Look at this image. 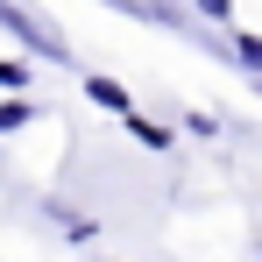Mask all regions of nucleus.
I'll return each instance as SVG.
<instances>
[{
	"mask_svg": "<svg viewBox=\"0 0 262 262\" xmlns=\"http://www.w3.org/2000/svg\"><path fill=\"white\" fill-rule=\"evenodd\" d=\"M0 29H7V36H21L36 57H71V50H64V29L50 21L36 0H0Z\"/></svg>",
	"mask_w": 262,
	"mask_h": 262,
	"instance_id": "nucleus-1",
	"label": "nucleus"
},
{
	"mask_svg": "<svg viewBox=\"0 0 262 262\" xmlns=\"http://www.w3.org/2000/svg\"><path fill=\"white\" fill-rule=\"evenodd\" d=\"M128 135H135V142H142V149H170V135L156 128L149 114H128Z\"/></svg>",
	"mask_w": 262,
	"mask_h": 262,
	"instance_id": "nucleus-2",
	"label": "nucleus"
},
{
	"mask_svg": "<svg viewBox=\"0 0 262 262\" xmlns=\"http://www.w3.org/2000/svg\"><path fill=\"white\" fill-rule=\"evenodd\" d=\"M85 92L99 99V106H114V114H128V92L114 85V78H85Z\"/></svg>",
	"mask_w": 262,
	"mask_h": 262,
	"instance_id": "nucleus-3",
	"label": "nucleus"
},
{
	"mask_svg": "<svg viewBox=\"0 0 262 262\" xmlns=\"http://www.w3.org/2000/svg\"><path fill=\"white\" fill-rule=\"evenodd\" d=\"M21 121H29V106L21 99H0V128H21Z\"/></svg>",
	"mask_w": 262,
	"mask_h": 262,
	"instance_id": "nucleus-4",
	"label": "nucleus"
},
{
	"mask_svg": "<svg viewBox=\"0 0 262 262\" xmlns=\"http://www.w3.org/2000/svg\"><path fill=\"white\" fill-rule=\"evenodd\" d=\"M0 85H29V71L21 64H0Z\"/></svg>",
	"mask_w": 262,
	"mask_h": 262,
	"instance_id": "nucleus-5",
	"label": "nucleus"
},
{
	"mask_svg": "<svg viewBox=\"0 0 262 262\" xmlns=\"http://www.w3.org/2000/svg\"><path fill=\"white\" fill-rule=\"evenodd\" d=\"M199 7H206L213 21H227V7H234V0H199Z\"/></svg>",
	"mask_w": 262,
	"mask_h": 262,
	"instance_id": "nucleus-6",
	"label": "nucleus"
}]
</instances>
